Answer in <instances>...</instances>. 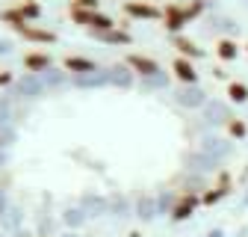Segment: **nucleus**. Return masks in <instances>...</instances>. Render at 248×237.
Segmentation results:
<instances>
[{
	"instance_id": "f8f14e48",
	"label": "nucleus",
	"mask_w": 248,
	"mask_h": 237,
	"mask_svg": "<svg viewBox=\"0 0 248 237\" xmlns=\"http://www.w3.org/2000/svg\"><path fill=\"white\" fill-rule=\"evenodd\" d=\"M174 48L183 53V59H186V56H201V51H198L192 42H186V39H177V42H174Z\"/></svg>"
},
{
	"instance_id": "0eeeda50",
	"label": "nucleus",
	"mask_w": 248,
	"mask_h": 237,
	"mask_svg": "<svg viewBox=\"0 0 248 237\" xmlns=\"http://www.w3.org/2000/svg\"><path fill=\"white\" fill-rule=\"evenodd\" d=\"M89 27L95 30V33H109V30H115V21H112V18H107V15H101V12H92Z\"/></svg>"
},
{
	"instance_id": "f03ea898",
	"label": "nucleus",
	"mask_w": 248,
	"mask_h": 237,
	"mask_svg": "<svg viewBox=\"0 0 248 237\" xmlns=\"http://www.w3.org/2000/svg\"><path fill=\"white\" fill-rule=\"evenodd\" d=\"M171 68H174V77H177V80H183V83H195V80H198L195 66L189 63V59H183V56H177V59H174V66H171Z\"/></svg>"
},
{
	"instance_id": "4468645a",
	"label": "nucleus",
	"mask_w": 248,
	"mask_h": 237,
	"mask_svg": "<svg viewBox=\"0 0 248 237\" xmlns=\"http://www.w3.org/2000/svg\"><path fill=\"white\" fill-rule=\"evenodd\" d=\"M222 196H228V178H222V187H219V190H216V193L210 190V193L204 196V204H213V202H219Z\"/></svg>"
},
{
	"instance_id": "6e6552de",
	"label": "nucleus",
	"mask_w": 248,
	"mask_h": 237,
	"mask_svg": "<svg viewBox=\"0 0 248 237\" xmlns=\"http://www.w3.org/2000/svg\"><path fill=\"white\" fill-rule=\"evenodd\" d=\"M192 207H195V196H183L177 204H174V211H171V217L174 220H186L192 214Z\"/></svg>"
},
{
	"instance_id": "423d86ee",
	"label": "nucleus",
	"mask_w": 248,
	"mask_h": 237,
	"mask_svg": "<svg viewBox=\"0 0 248 237\" xmlns=\"http://www.w3.org/2000/svg\"><path fill=\"white\" fill-rule=\"evenodd\" d=\"M124 9H127L130 15H139V18H157V15H160L157 6H151V3H136V0H130Z\"/></svg>"
},
{
	"instance_id": "39448f33",
	"label": "nucleus",
	"mask_w": 248,
	"mask_h": 237,
	"mask_svg": "<svg viewBox=\"0 0 248 237\" xmlns=\"http://www.w3.org/2000/svg\"><path fill=\"white\" fill-rule=\"evenodd\" d=\"M50 66V56L47 53H27L24 56V68H30V71H42V68H47Z\"/></svg>"
},
{
	"instance_id": "9b49d317",
	"label": "nucleus",
	"mask_w": 248,
	"mask_h": 237,
	"mask_svg": "<svg viewBox=\"0 0 248 237\" xmlns=\"http://www.w3.org/2000/svg\"><path fill=\"white\" fill-rule=\"evenodd\" d=\"M18 12H21V18L27 21V18H39L42 9H39V3H33V0H24V3L18 6Z\"/></svg>"
},
{
	"instance_id": "20e7f679",
	"label": "nucleus",
	"mask_w": 248,
	"mask_h": 237,
	"mask_svg": "<svg viewBox=\"0 0 248 237\" xmlns=\"http://www.w3.org/2000/svg\"><path fill=\"white\" fill-rule=\"evenodd\" d=\"M18 33L24 36V39H30V42H56V36L50 33V30H36V27H21L18 30Z\"/></svg>"
},
{
	"instance_id": "dca6fc26",
	"label": "nucleus",
	"mask_w": 248,
	"mask_h": 237,
	"mask_svg": "<svg viewBox=\"0 0 248 237\" xmlns=\"http://www.w3.org/2000/svg\"><path fill=\"white\" fill-rule=\"evenodd\" d=\"M74 9H86V12H98V0H74Z\"/></svg>"
},
{
	"instance_id": "f3484780",
	"label": "nucleus",
	"mask_w": 248,
	"mask_h": 237,
	"mask_svg": "<svg viewBox=\"0 0 248 237\" xmlns=\"http://www.w3.org/2000/svg\"><path fill=\"white\" fill-rule=\"evenodd\" d=\"M228 128H231V134H233V136H245V125H242V122H231Z\"/></svg>"
},
{
	"instance_id": "ddd939ff",
	"label": "nucleus",
	"mask_w": 248,
	"mask_h": 237,
	"mask_svg": "<svg viewBox=\"0 0 248 237\" xmlns=\"http://www.w3.org/2000/svg\"><path fill=\"white\" fill-rule=\"evenodd\" d=\"M228 95L242 104V101H248V89H245L242 83H231V86H228Z\"/></svg>"
},
{
	"instance_id": "f257e3e1",
	"label": "nucleus",
	"mask_w": 248,
	"mask_h": 237,
	"mask_svg": "<svg viewBox=\"0 0 248 237\" xmlns=\"http://www.w3.org/2000/svg\"><path fill=\"white\" fill-rule=\"evenodd\" d=\"M163 21H166V27H169V30H174V33H177V30H180L186 21H189V18H186V9H183V6L171 3V6H166V12H163Z\"/></svg>"
},
{
	"instance_id": "1a4fd4ad",
	"label": "nucleus",
	"mask_w": 248,
	"mask_h": 237,
	"mask_svg": "<svg viewBox=\"0 0 248 237\" xmlns=\"http://www.w3.org/2000/svg\"><path fill=\"white\" fill-rule=\"evenodd\" d=\"M65 68L68 71H95V63L83 56H65Z\"/></svg>"
},
{
	"instance_id": "2eb2a0df",
	"label": "nucleus",
	"mask_w": 248,
	"mask_h": 237,
	"mask_svg": "<svg viewBox=\"0 0 248 237\" xmlns=\"http://www.w3.org/2000/svg\"><path fill=\"white\" fill-rule=\"evenodd\" d=\"M101 39H107V42H121V45H127L130 42V36L127 33H118V30H109V33H98Z\"/></svg>"
},
{
	"instance_id": "a211bd4d",
	"label": "nucleus",
	"mask_w": 248,
	"mask_h": 237,
	"mask_svg": "<svg viewBox=\"0 0 248 237\" xmlns=\"http://www.w3.org/2000/svg\"><path fill=\"white\" fill-rule=\"evenodd\" d=\"M9 80H12V74H9V71H3V74H0V86H6Z\"/></svg>"
},
{
	"instance_id": "9d476101",
	"label": "nucleus",
	"mask_w": 248,
	"mask_h": 237,
	"mask_svg": "<svg viewBox=\"0 0 248 237\" xmlns=\"http://www.w3.org/2000/svg\"><path fill=\"white\" fill-rule=\"evenodd\" d=\"M216 53H219L222 59H236V53H239V48H236V42H219V48H216Z\"/></svg>"
},
{
	"instance_id": "7ed1b4c3",
	"label": "nucleus",
	"mask_w": 248,
	"mask_h": 237,
	"mask_svg": "<svg viewBox=\"0 0 248 237\" xmlns=\"http://www.w3.org/2000/svg\"><path fill=\"white\" fill-rule=\"evenodd\" d=\"M127 63H130L139 74H157V71H160V66L154 63L151 56H142V53H130V56H127Z\"/></svg>"
}]
</instances>
